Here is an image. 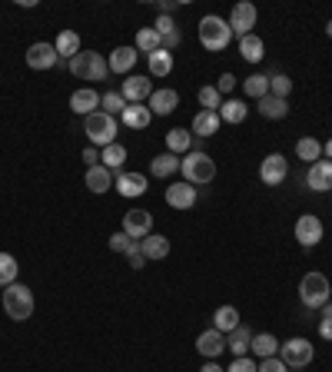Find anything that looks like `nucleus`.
<instances>
[{"instance_id":"f257e3e1","label":"nucleus","mask_w":332,"mask_h":372,"mask_svg":"<svg viewBox=\"0 0 332 372\" xmlns=\"http://www.w3.org/2000/svg\"><path fill=\"white\" fill-rule=\"evenodd\" d=\"M180 173L186 176L190 186H206V183L216 180V160L203 150H190L180 160Z\"/></svg>"},{"instance_id":"f03ea898","label":"nucleus","mask_w":332,"mask_h":372,"mask_svg":"<svg viewBox=\"0 0 332 372\" xmlns=\"http://www.w3.org/2000/svg\"><path fill=\"white\" fill-rule=\"evenodd\" d=\"M70 74L76 80H86V84H96V80H106L110 67H106V57L96 54V50H80L74 60H70Z\"/></svg>"},{"instance_id":"7ed1b4c3","label":"nucleus","mask_w":332,"mask_h":372,"mask_svg":"<svg viewBox=\"0 0 332 372\" xmlns=\"http://www.w3.org/2000/svg\"><path fill=\"white\" fill-rule=\"evenodd\" d=\"M116 130H120L116 116L104 114V110H96V114L84 116V134H86V140H90L94 146H110V144H116Z\"/></svg>"},{"instance_id":"20e7f679","label":"nucleus","mask_w":332,"mask_h":372,"mask_svg":"<svg viewBox=\"0 0 332 372\" xmlns=\"http://www.w3.org/2000/svg\"><path fill=\"white\" fill-rule=\"evenodd\" d=\"M229 40H233V30H229V20L216 17V14H209V17L199 20V44L213 54L229 47Z\"/></svg>"},{"instance_id":"39448f33","label":"nucleus","mask_w":332,"mask_h":372,"mask_svg":"<svg viewBox=\"0 0 332 372\" xmlns=\"http://www.w3.org/2000/svg\"><path fill=\"white\" fill-rule=\"evenodd\" d=\"M329 279H326V273H306L303 279H299V299H303L306 309H323L326 303H329Z\"/></svg>"},{"instance_id":"423d86ee","label":"nucleus","mask_w":332,"mask_h":372,"mask_svg":"<svg viewBox=\"0 0 332 372\" xmlns=\"http://www.w3.org/2000/svg\"><path fill=\"white\" fill-rule=\"evenodd\" d=\"M4 313L14 323H24L34 316V293H30L24 283H14V286L4 289Z\"/></svg>"},{"instance_id":"0eeeda50","label":"nucleus","mask_w":332,"mask_h":372,"mask_svg":"<svg viewBox=\"0 0 332 372\" xmlns=\"http://www.w3.org/2000/svg\"><path fill=\"white\" fill-rule=\"evenodd\" d=\"M313 343H309V339H299V336H296V339H286L283 346H279V359H283L286 366H289V369H303V366H309L313 363Z\"/></svg>"},{"instance_id":"6e6552de","label":"nucleus","mask_w":332,"mask_h":372,"mask_svg":"<svg viewBox=\"0 0 332 372\" xmlns=\"http://www.w3.org/2000/svg\"><path fill=\"white\" fill-rule=\"evenodd\" d=\"M323 236H326V226H323V220H319L316 213H306V216L296 220V239H299V246L303 249H313Z\"/></svg>"},{"instance_id":"1a4fd4ad","label":"nucleus","mask_w":332,"mask_h":372,"mask_svg":"<svg viewBox=\"0 0 332 372\" xmlns=\"http://www.w3.org/2000/svg\"><path fill=\"white\" fill-rule=\"evenodd\" d=\"M286 176H289V160H286L283 153H269L263 160V166H259V180L266 186H279Z\"/></svg>"},{"instance_id":"9d476101","label":"nucleus","mask_w":332,"mask_h":372,"mask_svg":"<svg viewBox=\"0 0 332 372\" xmlns=\"http://www.w3.org/2000/svg\"><path fill=\"white\" fill-rule=\"evenodd\" d=\"M253 27H256V7L253 4H236V7L229 10V30L236 34L239 40L246 37V34H253Z\"/></svg>"},{"instance_id":"9b49d317","label":"nucleus","mask_w":332,"mask_h":372,"mask_svg":"<svg viewBox=\"0 0 332 372\" xmlns=\"http://www.w3.org/2000/svg\"><path fill=\"white\" fill-rule=\"evenodd\" d=\"M124 233L130 239H146L153 233V213H146V210H126L124 213Z\"/></svg>"},{"instance_id":"f8f14e48","label":"nucleus","mask_w":332,"mask_h":372,"mask_svg":"<svg viewBox=\"0 0 332 372\" xmlns=\"http://www.w3.org/2000/svg\"><path fill=\"white\" fill-rule=\"evenodd\" d=\"M114 186H116V193H120V196H126V200H133V196H143V193L150 190V186H146V176H143V173H133V170H120V173H116Z\"/></svg>"},{"instance_id":"ddd939ff","label":"nucleus","mask_w":332,"mask_h":372,"mask_svg":"<svg viewBox=\"0 0 332 372\" xmlns=\"http://www.w3.org/2000/svg\"><path fill=\"white\" fill-rule=\"evenodd\" d=\"M120 94H124L126 104H146L153 96V80L150 76H126Z\"/></svg>"},{"instance_id":"4468645a","label":"nucleus","mask_w":332,"mask_h":372,"mask_svg":"<svg viewBox=\"0 0 332 372\" xmlns=\"http://www.w3.org/2000/svg\"><path fill=\"white\" fill-rule=\"evenodd\" d=\"M146 106H150L153 116H170V114H176V106H180V94H176V90H170V86L153 90V96L146 100Z\"/></svg>"},{"instance_id":"2eb2a0df","label":"nucleus","mask_w":332,"mask_h":372,"mask_svg":"<svg viewBox=\"0 0 332 372\" xmlns=\"http://www.w3.org/2000/svg\"><path fill=\"white\" fill-rule=\"evenodd\" d=\"M306 186L316 193H329L332 190V160H316L306 173Z\"/></svg>"},{"instance_id":"dca6fc26","label":"nucleus","mask_w":332,"mask_h":372,"mask_svg":"<svg viewBox=\"0 0 332 372\" xmlns=\"http://www.w3.org/2000/svg\"><path fill=\"white\" fill-rule=\"evenodd\" d=\"M193 203H196V186H190L186 180L166 186V206H173V210H193Z\"/></svg>"},{"instance_id":"f3484780","label":"nucleus","mask_w":332,"mask_h":372,"mask_svg":"<svg viewBox=\"0 0 332 372\" xmlns=\"http://www.w3.org/2000/svg\"><path fill=\"white\" fill-rule=\"evenodd\" d=\"M57 50H54V44H34V47L27 50V67L30 70H50V67H57Z\"/></svg>"},{"instance_id":"a211bd4d","label":"nucleus","mask_w":332,"mask_h":372,"mask_svg":"<svg viewBox=\"0 0 332 372\" xmlns=\"http://www.w3.org/2000/svg\"><path fill=\"white\" fill-rule=\"evenodd\" d=\"M196 353L206 356V359H219V356L226 353V336L219 333V329H206V333H199Z\"/></svg>"},{"instance_id":"6ab92c4d","label":"nucleus","mask_w":332,"mask_h":372,"mask_svg":"<svg viewBox=\"0 0 332 372\" xmlns=\"http://www.w3.org/2000/svg\"><path fill=\"white\" fill-rule=\"evenodd\" d=\"M70 110L80 116H90L100 110V94L96 90H90V86H80L74 96H70Z\"/></svg>"},{"instance_id":"aec40b11","label":"nucleus","mask_w":332,"mask_h":372,"mask_svg":"<svg viewBox=\"0 0 332 372\" xmlns=\"http://www.w3.org/2000/svg\"><path fill=\"white\" fill-rule=\"evenodd\" d=\"M84 183H86V190L100 196V193H106V190H110V186H114V173L106 170L104 163H96V166H86Z\"/></svg>"},{"instance_id":"412c9836","label":"nucleus","mask_w":332,"mask_h":372,"mask_svg":"<svg viewBox=\"0 0 332 372\" xmlns=\"http://www.w3.org/2000/svg\"><path fill=\"white\" fill-rule=\"evenodd\" d=\"M253 336H256V333H253L246 323H239L236 329L226 336V349L236 356V359H239V356H246L249 349H253Z\"/></svg>"},{"instance_id":"4be33fe9","label":"nucleus","mask_w":332,"mask_h":372,"mask_svg":"<svg viewBox=\"0 0 332 372\" xmlns=\"http://www.w3.org/2000/svg\"><path fill=\"white\" fill-rule=\"evenodd\" d=\"M136 60H140V50L136 47H116L106 57V67H110V74H130Z\"/></svg>"},{"instance_id":"5701e85b","label":"nucleus","mask_w":332,"mask_h":372,"mask_svg":"<svg viewBox=\"0 0 332 372\" xmlns=\"http://www.w3.org/2000/svg\"><path fill=\"white\" fill-rule=\"evenodd\" d=\"M120 120H124V126H130V130H146L153 120L150 106L146 104H126V110L120 114Z\"/></svg>"},{"instance_id":"b1692460","label":"nucleus","mask_w":332,"mask_h":372,"mask_svg":"<svg viewBox=\"0 0 332 372\" xmlns=\"http://www.w3.org/2000/svg\"><path fill=\"white\" fill-rule=\"evenodd\" d=\"M54 50H57L60 60H74L80 54V34L76 30H60L57 40H54Z\"/></svg>"},{"instance_id":"393cba45","label":"nucleus","mask_w":332,"mask_h":372,"mask_svg":"<svg viewBox=\"0 0 332 372\" xmlns=\"http://www.w3.org/2000/svg\"><path fill=\"white\" fill-rule=\"evenodd\" d=\"M256 110L266 120H283V116H289V100H279V96L266 94L263 100H256Z\"/></svg>"},{"instance_id":"a878e982","label":"nucleus","mask_w":332,"mask_h":372,"mask_svg":"<svg viewBox=\"0 0 332 372\" xmlns=\"http://www.w3.org/2000/svg\"><path fill=\"white\" fill-rule=\"evenodd\" d=\"M150 173L156 176V180H166V176H173V173H180V156H176V153H160V156H153Z\"/></svg>"},{"instance_id":"bb28decb","label":"nucleus","mask_w":332,"mask_h":372,"mask_svg":"<svg viewBox=\"0 0 332 372\" xmlns=\"http://www.w3.org/2000/svg\"><path fill=\"white\" fill-rule=\"evenodd\" d=\"M140 249L146 259H166L170 256V239L160 236V233H150L146 239H140Z\"/></svg>"},{"instance_id":"cd10ccee","label":"nucleus","mask_w":332,"mask_h":372,"mask_svg":"<svg viewBox=\"0 0 332 372\" xmlns=\"http://www.w3.org/2000/svg\"><path fill=\"white\" fill-rule=\"evenodd\" d=\"M219 124H223V120H219V114H213V110H199V114L193 116V134L206 140V136L219 134Z\"/></svg>"},{"instance_id":"c85d7f7f","label":"nucleus","mask_w":332,"mask_h":372,"mask_svg":"<svg viewBox=\"0 0 332 372\" xmlns=\"http://www.w3.org/2000/svg\"><path fill=\"white\" fill-rule=\"evenodd\" d=\"M193 150V134L190 130H183V126H173L170 134H166V153H176V156H186Z\"/></svg>"},{"instance_id":"c756f323","label":"nucleus","mask_w":332,"mask_h":372,"mask_svg":"<svg viewBox=\"0 0 332 372\" xmlns=\"http://www.w3.org/2000/svg\"><path fill=\"white\" fill-rule=\"evenodd\" d=\"M239 326V313L236 306H219L216 313H213V329H219L223 336H229L233 329Z\"/></svg>"},{"instance_id":"7c9ffc66","label":"nucleus","mask_w":332,"mask_h":372,"mask_svg":"<svg viewBox=\"0 0 332 372\" xmlns=\"http://www.w3.org/2000/svg\"><path fill=\"white\" fill-rule=\"evenodd\" d=\"M239 57L249 60V64H259L266 57V44L256 37V34H246V37L239 40Z\"/></svg>"},{"instance_id":"2f4dec72","label":"nucleus","mask_w":332,"mask_h":372,"mask_svg":"<svg viewBox=\"0 0 332 372\" xmlns=\"http://www.w3.org/2000/svg\"><path fill=\"white\" fill-rule=\"evenodd\" d=\"M296 156L313 166L316 160H323V144H319L316 136H303V140H296Z\"/></svg>"},{"instance_id":"473e14b6","label":"nucleus","mask_w":332,"mask_h":372,"mask_svg":"<svg viewBox=\"0 0 332 372\" xmlns=\"http://www.w3.org/2000/svg\"><path fill=\"white\" fill-rule=\"evenodd\" d=\"M100 163H104L110 173H120L126 163V146L124 144H110L104 146V153H100Z\"/></svg>"},{"instance_id":"72a5a7b5","label":"nucleus","mask_w":332,"mask_h":372,"mask_svg":"<svg viewBox=\"0 0 332 372\" xmlns=\"http://www.w3.org/2000/svg\"><path fill=\"white\" fill-rule=\"evenodd\" d=\"M246 110H249V106L243 104V100H223V106H219V120L236 126V124L246 120Z\"/></svg>"},{"instance_id":"f704fd0d","label":"nucleus","mask_w":332,"mask_h":372,"mask_svg":"<svg viewBox=\"0 0 332 372\" xmlns=\"http://www.w3.org/2000/svg\"><path fill=\"white\" fill-rule=\"evenodd\" d=\"M279 339H276L273 333H259V336H253V349H249V353H256L259 359H269V356H276L279 353Z\"/></svg>"},{"instance_id":"c9c22d12","label":"nucleus","mask_w":332,"mask_h":372,"mask_svg":"<svg viewBox=\"0 0 332 372\" xmlns=\"http://www.w3.org/2000/svg\"><path fill=\"white\" fill-rule=\"evenodd\" d=\"M146 60H150V76H170L173 74V54L166 47H160Z\"/></svg>"},{"instance_id":"e433bc0d","label":"nucleus","mask_w":332,"mask_h":372,"mask_svg":"<svg viewBox=\"0 0 332 372\" xmlns=\"http://www.w3.org/2000/svg\"><path fill=\"white\" fill-rule=\"evenodd\" d=\"M160 47H163V37H160V34H156L153 27L136 30V50H143V54L150 57V54H156Z\"/></svg>"},{"instance_id":"4c0bfd02","label":"nucleus","mask_w":332,"mask_h":372,"mask_svg":"<svg viewBox=\"0 0 332 372\" xmlns=\"http://www.w3.org/2000/svg\"><path fill=\"white\" fill-rule=\"evenodd\" d=\"M17 273H20L17 259L10 256V253H0V286L4 289L14 286V283H17Z\"/></svg>"},{"instance_id":"58836bf2","label":"nucleus","mask_w":332,"mask_h":372,"mask_svg":"<svg viewBox=\"0 0 332 372\" xmlns=\"http://www.w3.org/2000/svg\"><path fill=\"white\" fill-rule=\"evenodd\" d=\"M243 90H246V96H253V100H263L266 94H269V76L266 74H253L243 80Z\"/></svg>"},{"instance_id":"ea45409f","label":"nucleus","mask_w":332,"mask_h":372,"mask_svg":"<svg viewBox=\"0 0 332 372\" xmlns=\"http://www.w3.org/2000/svg\"><path fill=\"white\" fill-rule=\"evenodd\" d=\"M100 110H104V114H110V116H120L126 110L124 94H120V90H110V94H104V96H100Z\"/></svg>"},{"instance_id":"a19ab883","label":"nucleus","mask_w":332,"mask_h":372,"mask_svg":"<svg viewBox=\"0 0 332 372\" xmlns=\"http://www.w3.org/2000/svg\"><path fill=\"white\" fill-rule=\"evenodd\" d=\"M289 90H293V80H289L286 74H273V76H269V94H273V96L286 100V96H289Z\"/></svg>"},{"instance_id":"79ce46f5","label":"nucleus","mask_w":332,"mask_h":372,"mask_svg":"<svg viewBox=\"0 0 332 372\" xmlns=\"http://www.w3.org/2000/svg\"><path fill=\"white\" fill-rule=\"evenodd\" d=\"M199 104H203V110H213V114H219L223 100H219L216 86H199Z\"/></svg>"},{"instance_id":"37998d69","label":"nucleus","mask_w":332,"mask_h":372,"mask_svg":"<svg viewBox=\"0 0 332 372\" xmlns=\"http://www.w3.org/2000/svg\"><path fill=\"white\" fill-rule=\"evenodd\" d=\"M133 243H136V239H130V236H126V233H124V229L110 236V249H114V253H124V256H126V249H130Z\"/></svg>"},{"instance_id":"c03bdc74","label":"nucleus","mask_w":332,"mask_h":372,"mask_svg":"<svg viewBox=\"0 0 332 372\" xmlns=\"http://www.w3.org/2000/svg\"><path fill=\"white\" fill-rule=\"evenodd\" d=\"M126 259H130L133 269H143V266H146V256H143V249H140V239H136V243L126 249Z\"/></svg>"},{"instance_id":"a18cd8bd","label":"nucleus","mask_w":332,"mask_h":372,"mask_svg":"<svg viewBox=\"0 0 332 372\" xmlns=\"http://www.w3.org/2000/svg\"><path fill=\"white\" fill-rule=\"evenodd\" d=\"M259 372H289V366H286L279 356H269V359L259 363Z\"/></svg>"},{"instance_id":"49530a36","label":"nucleus","mask_w":332,"mask_h":372,"mask_svg":"<svg viewBox=\"0 0 332 372\" xmlns=\"http://www.w3.org/2000/svg\"><path fill=\"white\" fill-rule=\"evenodd\" d=\"M226 372H259V366L249 359V356H239V359H233V366H229Z\"/></svg>"},{"instance_id":"de8ad7c7","label":"nucleus","mask_w":332,"mask_h":372,"mask_svg":"<svg viewBox=\"0 0 332 372\" xmlns=\"http://www.w3.org/2000/svg\"><path fill=\"white\" fill-rule=\"evenodd\" d=\"M153 30H156L160 37H166L170 30H176V24H173V17H156V24H153Z\"/></svg>"},{"instance_id":"09e8293b","label":"nucleus","mask_w":332,"mask_h":372,"mask_svg":"<svg viewBox=\"0 0 332 372\" xmlns=\"http://www.w3.org/2000/svg\"><path fill=\"white\" fill-rule=\"evenodd\" d=\"M180 40H183V34H180V27H176V30H170V34L163 37V47H166V50H170V54H173V50L180 47Z\"/></svg>"},{"instance_id":"8fccbe9b","label":"nucleus","mask_w":332,"mask_h":372,"mask_svg":"<svg viewBox=\"0 0 332 372\" xmlns=\"http://www.w3.org/2000/svg\"><path fill=\"white\" fill-rule=\"evenodd\" d=\"M180 7V0H156V10H160V17H173V10Z\"/></svg>"},{"instance_id":"3c124183","label":"nucleus","mask_w":332,"mask_h":372,"mask_svg":"<svg viewBox=\"0 0 332 372\" xmlns=\"http://www.w3.org/2000/svg\"><path fill=\"white\" fill-rule=\"evenodd\" d=\"M216 90H219V94H229V90H236V76H233V74H223V76H219V84H216Z\"/></svg>"},{"instance_id":"603ef678","label":"nucleus","mask_w":332,"mask_h":372,"mask_svg":"<svg viewBox=\"0 0 332 372\" xmlns=\"http://www.w3.org/2000/svg\"><path fill=\"white\" fill-rule=\"evenodd\" d=\"M84 160H86V166H96V163H100V153H96L94 146H86V150H84Z\"/></svg>"},{"instance_id":"864d4df0","label":"nucleus","mask_w":332,"mask_h":372,"mask_svg":"<svg viewBox=\"0 0 332 372\" xmlns=\"http://www.w3.org/2000/svg\"><path fill=\"white\" fill-rule=\"evenodd\" d=\"M319 336H323L326 343L332 339V323H329V319H319Z\"/></svg>"},{"instance_id":"5fc2aeb1","label":"nucleus","mask_w":332,"mask_h":372,"mask_svg":"<svg viewBox=\"0 0 332 372\" xmlns=\"http://www.w3.org/2000/svg\"><path fill=\"white\" fill-rule=\"evenodd\" d=\"M199 372H226V369H223V366H219L216 359H209V363L203 366V369H199Z\"/></svg>"},{"instance_id":"6e6d98bb","label":"nucleus","mask_w":332,"mask_h":372,"mask_svg":"<svg viewBox=\"0 0 332 372\" xmlns=\"http://www.w3.org/2000/svg\"><path fill=\"white\" fill-rule=\"evenodd\" d=\"M323 319H329V323H332V303L323 306Z\"/></svg>"},{"instance_id":"4d7b16f0","label":"nucleus","mask_w":332,"mask_h":372,"mask_svg":"<svg viewBox=\"0 0 332 372\" xmlns=\"http://www.w3.org/2000/svg\"><path fill=\"white\" fill-rule=\"evenodd\" d=\"M323 153H326V160H332V140H326V146H323Z\"/></svg>"},{"instance_id":"13d9d810","label":"nucleus","mask_w":332,"mask_h":372,"mask_svg":"<svg viewBox=\"0 0 332 372\" xmlns=\"http://www.w3.org/2000/svg\"><path fill=\"white\" fill-rule=\"evenodd\" d=\"M326 34H329V37H332V20H329V24H326Z\"/></svg>"},{"instance_id":"bf43d9fd","label":"nucleus","mask_w":332,"mask_h":372,"mask_svg":"<svg viewBox=\"0 0 332 372\" xmlns=\"http://www.w3.org/2000/svg\"><path fill=\"white\" fill-rule=\"evenodd\" d=\"M289 372H299V369H289Z\"/></svg>"}]
</instances>
